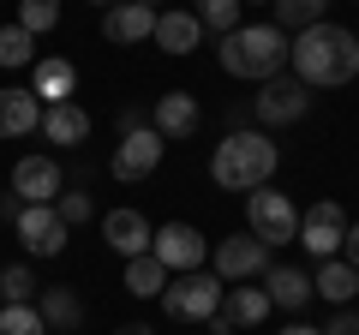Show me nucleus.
<instances>
[{"instance_id": "72a5a7b5", "label": "nucleus", "mask_w": 359, "mask_h": 335, "mask_svg": "<svg viewBox=\"0 0 359 335\" xmlns=\"http://www.w3.org/2000/svg\"><path fill=\"white\" fill-rule=\"evenodd\" d=\"M341 258L359 270V221H347V240H341Z\"/></svg>"}, {"instance_id": "20e7f679", "label": "nucleus", "mask_w": 359, "mask_h": 335, "mask_svg": "<svg viewBox=\"0 0 359 335\" xmlns=\"http://www.w3.org/2000/svg\"><path fill=\"white\" fill-rule=\"evenodd\" d=\"M222 294H228L222 275L192 270V275H174V282L162 287V311H168L174 323H210V317L222 311Z\"/></svg>"}, {"instance_id": "f8f14e48", "label": "nucleus", "mask_w": 359, "mask_h": 335, "mask_svg": "<svg viewBox=\"0 0 359 335\" xmlns=\"http://www.w3.org/2000/svg\"><path fill=\"white\" fill-rule=\"evenodd\" d=\"M13 198L18 204H54L60 198V162L54 156H18L13 162Z\"/></svg>"}, {"instance_id": "4c0bfd02", "label": "nucleus", "mask_w": 359, "mask_h": 335, "mask_svg": "<svg viewBox=\"0 0 359 335\" xmlns=\"http://www.w3.org/2000/svg\"><path fill=\"white\" fill-rule=\"evenodd\" d=\"M138 6H156V0H138Z\"/></svg>"}, {"instance_id": "39448f33", "label": "nucleus", "mask_w": 359, "mask_h": 335, "mask_svg": "<svg viewBox=\"0 0 359 335\" xmlns=\"http://www.w3.org/2000/svg\"><path fill=\"white\" fill-rule=\"evenodd\" d=\"M245 228H252L264 245L299 240V210H294V198H287V192H269V186L245 192Z\"/></svg>"}, {"instance_id": "f3484780", "label": "nucleus", "mask_w": 359, "mask_h": 335, "mask_svg": "<svg viewBox=\"0 0 359 335\" xmlns=\"http://www.w3.org/2000/svg\"><path fill=\"white\" fill-rule=\"evenodd\" d=\"M150 221L138 216V210H108V221H102V240H108V252H120V258H144L150 252Z\"/></svg>"}, {"instance_id": "2eb2a0df", "label": "nucleus", "mask_w": 359, "mask_h": 335, "mask_svg": "<svg viewBox=\"0 0 359 335\" xmlns=\"http://www.w3.org/2000/svg\"><path fill=\"white\" fill-rule=\"evenodd\" d=\"M30 90H36V102H42V108L72 102V90H78V66H72V60H60V54H42V60L30 66Z\"/></svg>"}, {"instance_id": "7c9ffc66", "label": "nucleus", "mask_w": 359, "mask_h": 335, "mask_svg": "<svg viewBox=\"0 0 359 335\" xmlns=\"http://www.w3.org/2000/svg\"><path fill=\"white\" fill-rule=\"evenodd\" d=\"M54 210H60V221H66V228H84V221L96 216V204H90L84 192H60V198H54Z\"/></svg>"}, {"instance_id": "b1692460", "label": "nucleus", "mask_w": 359, "mask_h": 335, "mask_svg": "<svg viewBox=\"0 0 359 335\" xmlns=\"http://www.w3.org/2000/svg\"><path fill=\"white\" fill-rule=\"evenodd\" d=\"M269 6H276V30H287V36L323 25V13H330V0H269Z\"/></svg>"}, {"instance_id": "f03ea898", "label": "nucleus", "mask_w": 359, "mask_h": 335, "mask_svg": "<svg viewBox=\"0 0 359 335\" xmlns=\"http://www.w3.org/2000/svg\"><path fill=\"white\" fill-rule=\"evenodd\" d=\"M276 162H282V150L269 144V132L233 126L228 138L216 144V156H210V180H216L222 192H257V186H269Z\"/></svg>"}, {"instance_id": "f257e3e1", "label": "nucleus", "mask_w": 359, "mask_h": 335, "mask_svg": "<svg viewBox=\"0 0 359 335\" xmlns=\"http://www.w3.org/2000/svg\"><path fill=\"white\" fill-rule=\"evenodd\" d=\"M287 66L306 90H335V84H353L359 78V36L347 25H311L299 36H287Z\"/></svg>"}, {"instance_id": "ddd939ff", "label": "nucleus", "mask_w": 359, "mask_h": 335, "mask_svg": "<svg viewBox=\"0 0 359 335\" xmlns=\"http://www.w3.org/2000/svg\"><path fill=\"white\" fill-rule=\"evenodd\" d=\"M198 126H204V108H198L192 90L156 96V108H150V132H156V138H192Z\"/></svg>"}, {"instance_id": "c9c22d12", "label": "nucleus", "mask_w": 359, "mask_h": 335, "mask_svg": "<svg viewBox=\"0 0 359 335\" xmlns=\"http://www.w3.org/2000/svg\"><path fill=\"white\" fill-rule=\"evenodd\" d=\"M114 335H156V329H150V323H120Z\"/></svg>"}, {"instance_id": "4468645a", "label": "nucleus", "mask_w": 359, "mask_h": 335, "mask_svg": "<svg viewBox=\"0 0 359 335\" xmlns=\"http://www.w3.org/2000/svg\"><path fill=\"white\" fill-rule=\"evenodd\" d=\"M257 282H264L269 306H276V311H294V317H306V306L318 299V294H311V275L306 270H287V264H269Z\"/></svg>"}, {"instance_id": "393cba45", "label": "nucleus", "mask_w": 359, "mask_h": 335, "mask_svg": "<svg viewBox=\"0 0 359 335\" xmlns=\"http://www.w3.org/2000/svg\"><path fill=\"white\" fill-rule=\"evenodd\" d=\"M174 282V275L162 270V264L144 252V258H126V294H138V299H162V287Z\"/></svg>"}, {"instance_id": "473e14b6", "label": "nucleus", "mask_w": 359, "mask_h": 335, "mask_svg": "<svg viewBox=\"0 0 359 335\" xmlns=\"http://www.w3.org/2000/svg\"><path fill=\"white\" fill-rule=\"evenodd\" d=\"M114 126H120V138H126V132L150 126V114H144V108H120V114H114Z\"/></svg>"}, {"instance_id": "58836bf2", "label": "nucleus", "mask_w": 359, "mask_h": 335, "mask_svg": "<svg viewBox=\"0 0 359 335\" xmlns=\"http://www.w3.org/2000/svg\"><path fill=\"white\" fill-rule=\"evenodd\" d=\"M353 306H359V294H353Z\"/></svg>"}, {"instance_id": "aec40b11", "label": "nucleus", "mask_w": 359, "mask_h": 335, "mask_svg": "<svg viewBox=\"0 0 359 335\" xmlns=\"http://www.w3.org/2000/svg\"><path fill=\"white\" fill-rule=\"evenodd\" d=\"M42 138L48 144H60V150H72V144H84L90 138V114L78 102H60V108H42Z\"/></svg>"}, {"instance_id": "4be33fe9", "label": "nucleus", "mask_w": 359, "mask_h": 335, "mask_svg": "<svg viewBox=\"0 0 359 335\" xmlns=\"http://www.w3.org/2000/svg\"><path fill=\"white\" fill-rule=\"evenodd\" d=\"M156 48L162 54H192L198 42H204V25H198L192 13H156Z\"/></svg>"}, {"instance_id": "2f4dec72", "label": "nucleus", "mask_w": 359, "mask_h": 335, "mask_svg": "<svg viewBox=\"0 0 359 335\" xmlns=\"http://www.w3.org/2000/svg\"><path fill=\"white\" fill-rule=\"evenodd\" d=\"M323 335H359V306L347 311V306H335V317L323 323Z\"/></svg>"}, {"instance_id": "423d86ee", "label": "nucleus", "mask_w": 359, "mask_h": 335, "mask_svg": "<svg viewBox=\"0 0 359 335\" xmlns=\"http://www.w3.org/2000/svg\"><path fill=\"white\" fill-rule=\"evenodd\" d=\"M306 108H311V96H306V84H299L294 72L264 78V84H257V96H252L257 126H294V120H306Z\"/></svg>"}, {"instance_id": "0eeeda50", "label": "nucleus", "mask_w": 359, "mask_h": 335, "mask_svg": "<svg viewBox=\"0 0 359 335\" xmlns=\"http://www.w3.org/2000/svg\"><path fill=\"white\" fill-rule=\"evenodd\" d=\"M150 258L162 264L168 275H192V270H204V233H198L192 221H162V228L150 233Z\"/></svg>"}, {"instance_id": "6e6552de", "label": "nucleus", "mask_w": 359, "mask_h": 335, "mask_svg": "<svg viewBox=\"0 0 359 335\" xmlns=\"http://www.w3.org/2000/svg\"><path fill=\"white\" fill-rule=\"evenodd\" d=\"M341 240H347V216H341V204L335 198H318V204L299 216V245H306L311 258H341Z\"/></svg>"}, {"instance_id": "9d476101", "label": "nucleus", "mask_w": 359, "mask_h": 335, "mask_svg": "<svg viewBox=\"0 0 359 335\" xmlns=\"http://www.w3.org/2000/svg\"><path fill=\"white\" fill-rule=\"evenodd\" d=\"M162 150H168V144L156 138L150 126H138V132H126V138L114 144V156H108V174H114V180H126V186H132V180H150L156 168H162Z\"/></svg>"}, {"instance_id": "bb28decb", "label": "nucleus", "mask_w": 359, "mask_h": 335, "mask_svg": "<svg viewBox=\"0 0 359 335\" xmlns=\"http://www.w3.org/2000/svg\"><path fill=\"white\" fill-rule=\"evenodd\" d=\"M36 294H42V282L25 264H6L0 270V306H36Z\"/></svg>"}, {"instance_id": "c85d7f7f", "label": "nucleus", "mask_w": 359, "mask_h": 335, "mask_svg": "<svg viewBox=\"0 0 359 335\" xmlns=\"http://www.w3.org/2000/svg\"><path fill=\"white\" fill-rule=\"evenodd\" d=\"M0 335H48L36 306H0Z\"/></svg>"}, {"instance_id": "c756f323", "label": "nucleus", "mask_w": 359, "mask_h": 335, "mask_svg": "<svg viewBox=\"0 0 359 335\" xmlns=\"http://www.w3.org/2000/svg\"><path fill=\"white\" fill-rule=\"evenodd\" d=\"M18 25H25L30 36L54 30V25H60V0H18Z\"/></svg>"}, {"instance_id": "cd10ccee", "label": "nucleus", "mask_w": 359, "mask_h": 335, "mask_svg": "<svg viewBox=\"0 0 359 335\" xmlns=\"http://www.w3.org/2000/svg\"><path fill=\"white\" fill-rule=\"evenodd\" d=\"M240 6L245 0H198V25L210 30V36H228V30H240Z\"/></svg>"}, {"instance_id": "1a4fd4ad", "label": "nucleus", "mask_w": 359, "mask_h": 335, "mask_svg": "<svg viewBox=\"0 0 359 335\" xmlns=\"http://www.w3.org/2000/svg\"><path fill=\"white\" fill-rule=\"evenodd\" d=\"M13 228H18V240H25L30 258H60V252H66V233H72L54 204H25L13 216Z\"/></svg>"}, {"instance_id": "9b49d317", "label": "nucleus", "mask_w": 359, "mask_h": 335, "mask_svg": "<svg viewBox=\"0 0 359 335\" xmlns=\"http://www.w3.org/2000/svg\"><path fill=\"white\" fill-rule=\"evenodd\" d=\"M264 270H269V245L257 240L252 228L228 233V240L216 245V275H222V282H257Z\"/></svg>"}, {"instance_id": "dca6fc26", "label": "nucleus", "mask_w": 359, "mask_h": 335, "mask_svg": "<svg viewBox=\"0 0 359 335\" xmlns=\"http://www.w3.org/2000/svg\"><path fill=\"white\" fill-rule=\"evenodd\" d=\"M102 36H108V42H150V36H156V6L114 0V6L102 13Z\"/></svg>"}, {"instance_id": "f704fd0d", "label": "nucleus", "mask_w": 359, "mask_h": 335, "mask_svg": "<svg viewBox=\"0 0 359 335\" xmlns=\"http://www.w3.org/2000/svg\"><path fill=\"white\" fill-rule=\"evenodd\" d=\"M282 335H323V329H311V323H306V317H294V323H287V329H282Z\"/></svg>"}, {"instance_id": "e433bc0d", "label": "nucleus", "mask_w": 359, "mask_h": 335, "mask_svg": "<svg viewBox=\"0 0 359 335\" xmlns=\"http://www.w3.org/2000/svg\"><path fill=\"white\" fill-rule=\"evenodd\" d=\"M90 6H102V13H108V6H114V0H90Z\"/></svg>"}, {"instance_id": "5701e85b", "label": "nucleus", "mask_w": 359, "mask_h": 335, "mask_svg": "<svg viewBox=\"0 0 359 335\" xmlns=\"http://www.w3.org/2000/svg\"><path fill=\"white\" fill-rule=\"evenodd\" d=\"M36 311H42L48 329H78V323H84V306H78L72 287H42V294H36Z\"/></svg>"}, {"instance_id": "a211bd4d", "label": "nucleus", "mask_w": 359, "mask_h": 335, "mask_svg": "<svg viewBox=\"0 0 359 335\" xmlns=\"http://www.w3.org/2000/svg\"><path fill=\"white\" fill-rule=\"evenodd\" d=\"M42 126V102L30 84H13V90H0V138H30Z\"/></svg>"}, {"instance_id": "a878e982", "label": "nucleus", "mask_w": 359, "mask_h": 335, "mask_svg": "<svg viewBox=\"0 0 359 335\" xmlns=\"http://www.w3.org/2000/svg\"><path fill=\"white\" fill-rule=\"evenodd\" d=\"M42 54H36V36H30L25 25H0V66H6V72H18V66H36Z\"/></svg>"}, {"instance_id": "6ab92c4d", "label": "nucleus", "mask_w": 359, "mask_h": 335, "mask_svg": "<svg viewBox=\"0 0 359 335\" xmlns=\"http://www.w3.org/2000/svg\"><path fill=\"white\" fill-rule=\"evenodd\" d=\"M269 311H276V306H269V294H264V287H252V282H233L228 294H222V317H228L233 329H257Z\"/></svg>"}, {"instance_id": "412c9836", "label": "nucleus", "mask_w": 359, "mask_h": 335, "mask_svg": "<svg viewBox=\"0 0 359 335\" xmlns=\"http://www.w3.org/2000/svg\"><path fill=\"white\" fill-rule=\"evenodd\" d=\"M311 294L330 299V306H347V299L359 294V270L347 258H323L318 270H311Z\"/></svg>"}, {"instance_id": "7ed1b4c3", "label": "nucleus", "mask_w": 359, "mask_h": 335, "mask_svg": "<svg viewBox=\"0 0 359 335\" xmlns=\"http://www.w3.org/2000/svg\"><path fill=\"white\" fill-rule=\"evenodd\" d=\"M222 72L228 78H252V84H264V78L287 72V30L276 25H240L222 36Z\"/></svg>"}]
</instances>
